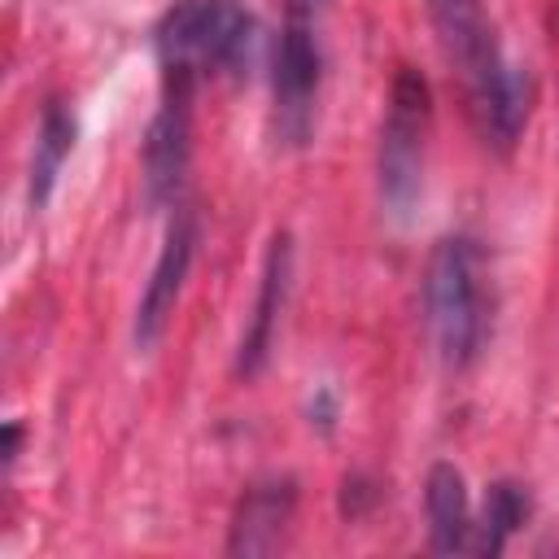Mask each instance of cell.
I'll return each instance as SVG.
<instances>
[{
  "mask_svg": "<svg viewBox=\"0 0 559 559\" xmlns=\"http://www.w3.org/2000/svg\"><path fill=\"white\" fill-rule=\"evenodd\" d=\"M428 83L415 70H397L384 127H380V192L389 210L406 214L419 192V162H424V131H428Z\"/></svg>",
  "mask_w": 559,
  "mask_h": 559,
  "instance_id": "cell-4",
  "label": "cell"
},
{
  "mask_svg": "<svg viewBox=\"0 0 559 559\" xmlns=\"http://www.w3.org/2000/svg\"><path fill=\"white\" fill-rule=\"evenodd\" d=\"M424 507H428V528H432V550H467L472 537V507H467V485L454 463H432L428 485H424Z\"/></svg>",
  "mask_w": 559,
  "mask_h": 559,
  "instance_id": "cell-10",
  "label": "cell"
},
{
  "mask_svg": "<svg viewBox=\"0 0 559 559\" xmlns=\"http://www.w3.org/2000/svg\"><path fill=\"white\" fill-rule=\"evenodd\" d=\"M293 480H266V485H253L245 489L240 498V511L231 520V542L227 550L231 555H262L280 542L288 515H293Z\"/></svg>",
  "mask_w": 559,
  "mask_h": 559,
  "instance_id": "cell-9",
  "label": "cell"
},
{
  "mask_svg": "<svg viewBox=\"0 0 559 559\" xmlns=\"http://www.w3.org/2000/svg\"><path fill=\"white\" fill-rule=\"evenodd\" d=\"M188 96L192 87L183 83H166V100L162 114L148 127L144 140V179H148V197L162 201L179 188L183 166H188Z\"/></svg>",
  "mask_w": 559,
  "mask_h": 559,
  "instance_id": "cell-7",
  "label": "cell"
},
{
  "mask_svg": "<svg viewBox=\"0 0 559 559\" xmlns=\"http://www.w3.org/2000/svg\"><path fill=\"white\" fill-rule=\"evenodd\" d=\"M288 266H293V245L288 236L280 231L266 249V266H262V284H258V301H253V319H249V332L240 341V358H236V371L240 376H253L271 349V332H275V314L284 306V293H288Z\"/></svg>",
  "mask_w": 559,
  "mask_h": 559,
  "instance_id": "cell-8",
  "label": "cell"
},
{
  "mask_svg": "<svg viewBox=\"0 0 559 559\" xmlns=\"http://www.w3.org/2000/svg\"><path fill=\"white\" fill-rule=\"evenodd\" d=\"M524 515H528V493H524L520 485H511V480L489 485L485 511H480V520L472 524L467 550H476V555H498L502 542L524 524Z\"/></svg>",
  "mask_w": 559,
  "mask_h": 559,
  "instance_id": "cell-12",
  "label": "cell"
},
{
  "mask_svg": "<svg viewBox=\"0 0 559 559\" xmlns=\"http://www.w3.org/2000/svg\"><path fill=\"white\" fill-rule=\"evenodd\" d=\"M17 437H22V428L9 424V428H4V463H13V454H17Z\"/></svg>",
  "mask_w": 559,
  "mask_h": 559,
  "instance_id": "cell-13",
  "label": "cell"
},
{
  "mask_svg": "<svg viewBox=\"0 0 559 559\" xmlns=\"http://www.w3.org/2000/svg\"><path fill=\"white\" fill-rule=\"evenodd\" d=\"M74 144V118L61 100H48L44 105V118H39V140H35V162H31V210L44 205L66 153Z\"/></svg>",
  "mask_w": 559,
  "mask_h": 559,
  "instance_id": "cell-11",
  "label": "cell"
},
{
  "mask_svg": "<svg viewBox=\"0 0 559 559\" xmlns=\"http://www.w3.org/2000/svg\"><path fill=\"white\" fill-rule=\"evenodd\" d=\"M275 118L280 135L301 140L310 127V100L319 87V44L301 13L288 17L280 44H275Z\"/></svg>",
  "mask_w": 559,
  "mask_h": 559,
  "instance_id": "cell-5",
  "label": "cell"
},
{
  "mask_svg": "<svg viewBox=\"0 0 559 559\" xmlns=\"http://www.w3.org/2000/svg\"><path fill=\"white\" fill-rule=\"evenodd\" d=\"M424 310L432 341L450 367H467L485 341V288H480V258L472 240L450 236L428 253L424 271Z\"/></svg>",
  "mask_w": 559,
  "mask_h": 559,
  "instance_id": "cell-3",
  "label": "cell"
},
{
  "mask_svg": "<svg viewBox=\"0 0 559 559\" xmlns=\"http://www.w3.org/2000/svg\"><path fill=\"white\" fill-rule=\"evenodd\" d=\"M192 249H197V218L192 214H175L170 218V231L162 240L157 266H153L148 284H144L140 310H135V345H153L157 332L166 328V319H170V310L179 301V288H183Z\"/></svg>",
  "mask_w": 559,
  "mask_h": 559,
  "instance_id": "cell-6",
  "label": "cell"
},
{
  "mask_svg": "<svg viewBox=\"0 0 559 559\" xmlns=\"http://www.w3.org/2000/svg\"><path fill=\"white\" fill-rule=\"evenodd\" d=\"M253 17L240 0H175L153 26V48L166 83L197 87V79L236 70L249 57Z\"/></svg>",
  "mask_w": 559,
  "mask_h": 559,
  "instance_id": "cell-2",
  "label": "cell"
},
{
  "mask_svg": "<svg viewBox=\"0 0 559 559\" xmlns=\"http://www.w3.org/2000/svg\"><path fill=\"white\" fill-rule=\"evenodd\" d=\"M445 61L459 70L476 131L507 148L528 114V79L502 57L485 0H428Z\"/></svg>",
  "mask_w": 559,
  "mask_h": 559,
  "instance_id": "cell-1",
  "label": "cell"
}]
</instances>
